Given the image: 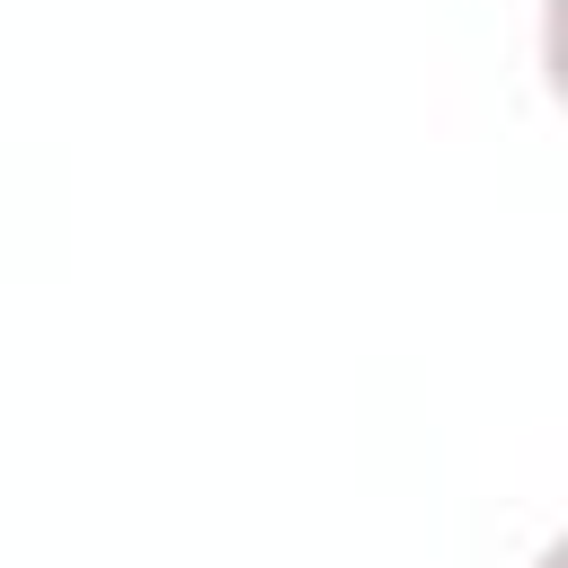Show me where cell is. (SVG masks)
Segmentation results:
<instances>
[]
</instances>
